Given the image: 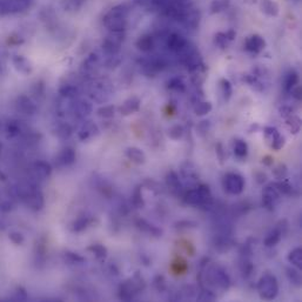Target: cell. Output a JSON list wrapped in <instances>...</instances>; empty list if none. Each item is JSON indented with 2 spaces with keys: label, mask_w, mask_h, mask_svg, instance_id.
<instances>
[{
  "label": "cell",
  "mask_w": 302,
  "mask_h": 302,
  "mask_svg": "<svg viewBox=\"0 0 302 302\" xmlns=\"http://www.w3.org/2000/svg\"><path fill=\"white\" fill-rule=\"evenodd\" d=\"M128 7L126 5H117L110 9L104 17V25L110 32H124L127 27Z\"/></svg>",
  "instance_id": "6da1fadb"
},
{
  "label": "cell",
  "mask_w": 302,
  "mask_h": 302,
  "mask_svg": "<svg viewBox=\"0 0 302 302\" xmlns=\"http://www.w3.org/2000/svg\"><path fill=\"white\" fill-rule=\"evenodd\" d=\"M258 292L263 300H273L279 294V284L273 274L266 273L258 282Z\"/></svg>",
  "instance_id": "7a4b0ae2"
},
{
  "label": "cell",
  "mask_w": 302,
  "mask_h": 302,
  "mask_svg": "<svg viewBox=\"0 0 302 302\" xmlns=\"http://www.w3.org/2000/svg\"><path fill=\"white\" fill-rule=\"evenodd\" d=\"M186 204L191 206H206L212 202L211 189L206 185H200L199 187L191 189L185 195Z\"/></svg>",
  "instance_id": "3957f363"
},
{
  "label": "cell",
  "mask_w": 302,
  "mask_h": 302,
  "mask_svg": "<svg viewBox=\"0 0 302 302\" xmlns=\"http://www.w3.org/2000/svg\"><path fill=\"white\" fill-rule=\"evenodd\" d=\"M207 280L214 287L220 289H228L230 286V279L228 276L227 272L220 266H210L206 273Z\"/></svg>",
  "instance_id": "277c9868"
},
{
  "label": "cell",
  "mask_w": 302,
  "mask_h": 302,
  "mask_svg": "<svg viewBox=\"0 0 302 302\" xmlns=\"http://www.w3.org/2000/svg\"><path fill=\"white\" fill-rule=\"evenodd\" d=\"M33 0H0V15L18 14L27 11Z\"/></svg>",
  "instance_id": "5b68a950"
},
{
  "label": "cell",
  "mask_w": 302,
  "mask_h": 302,
  "mask_svg": "<svg viewBox=\"0 0 302 302\" xmlns=\"http://www.w3.org/2000/svg\"><path fill=\"white\" fill-rule=\"evenodd\" d=\"M124 41V32H111L102 41L101 47L105 54L108 57L118 56L120 52L121 44Z\"/></svg>",
  "instance_id": "8992f818"
},
{
  "label": "cell",
  "mask_w": 302,
  "mask_h": 302,
  "mask_svg": "<svg viewBox=\"0 0 302 302\" xmlns=\"http://www.w3.org/2000/svg\"><path fill=\"white\" fill-rule=\"evenodd\" d=\"M225 191L232 195H239L245 189V179L237 173H228L224 178Z\"/></svg>",
  "instance_id": "52a82bcc"
},
{
  "label": "cell",
  "mask_w": 302,
  "mask_h": 302,
  "mask_svg": "<svg viewBox=\"0 0 302 302\" xmlns=\"http://www.w3.org/2000/svg\"><path fill=\"white\" fill-rule=\"evenodd\" d=\"M141 285H144L143 279H131V280L125 281L123 285L120 286V289H119V294H120V299L125 301H130L132 299H134L136 294L140 289H143L144 287H141Z\"/></svg>",
  "instance_id": "ba28073f"
},
{
  "label": "cell",
  "mask_w": 302,
  "mask_h": 302,
  "mask_svg": "<svg viewBox=\"0 0 302 302\" xmlns=\"http://www.w3.org/2000/svg\"><path fill=\"white\" fill-rule=\"evenodd\" d=\"M89 96H91L93 101L104 104L111 96L110 86L104 81H96L95 83H93L91 89H89Z\"/></svg>",
  "instance_id": "9c48e42d"
},
{
  "label": "cell",
  "mask_w": 302,
  "mask_h": 302,
  "mask_svg": "<svg viewBox=\"0 0 302 302\" xmlns=\"http://www.w3.org/2000/svg\"><path fill=\"white\" fill-rule=\"evenodd\" d=\"M281 193L276 188L275 184H272L265 187L262 192V204L267 210L273 211L276 207V205L280 201Z\"/></svg>",
  "instance_id": "30bf717a"
},
{
  "label": "cell",
  "mask_w": 302,
  "mask_h": 302,
  "mask_svg": "<svg viewBox=\"0 0 302 302\" xmlns=\"http://www.w3.org/2000/svg\"><path fill=\"white\" fill-rule=\"evenodd\" d=\"M263 133H265L266 139L269 141L273 150L280 151L285 146V137L281 136L275 127H266Z\"/></svg>",
  "instance_id": "8fae6325"
},
{
  "label": "cell",
  "mask_w": 302,
  "mask_h": 302,
  "mask_svg": "<svg viewBox=\"0 0 302 302\" xmlns=\"http://www.w3.org/2000/svg\"><path fill=\"white\" fill-rule=\"evenodd\" d=\"M266 40L260 34H252L245 41V50L250 53H260L265 50Z\"/></svg>",
  "instance_id": "7c38bea8"
},
{
  "label": "cell",
  "mask_w": 302,
  "mask_h": 302,
  "mask_svg": "<svg viewBox=\"0 0 302 302\" xmlns=\"http://www.w3.org/2000/svg\"><path fill=\"white\" fill-rule=\"evenodd\" d=\"M286 221H281L280 224L276 226L274 229L271 230V232L268 233V235L266 236L265 241H263V243H265L266 247H274L278 245L279 242L281 241V237L284 236V234L286 232V226H284V224Z\"/></svg>",
  "instance_id": "4fadbf2b"
},
{
  "label": "cell",
  "mask_w": 302,
  "mask_h": 302,
  "mask_svg": "<svg viewBox=\"0 0 302 302\" xmlns=\"http://www.w3.org/2000/svg\"><path fill=\"white\" fill-rule=\"evenodd\" d=\"M167 47L168 50H171L172 52L180 53L184 48L188 45V41L185 39V37H182L179 33H171L167 38Z\"/></svg>",
  "instance_id": "5bb4252c"
},
{
  "label": "cell",
  "mask_w": 302,
  "mask_h": 302,
  "mask_svg": "<svg viewBox=\"0 0 302 302\" xmlns=\"http://www.w3.org/2000/svg\"><path fill=\"white\" fill-rule=\"evenodd\" d=\"M92 104L85 100H76L72 102V113L80 119L88 117L92 113Z\"/></svg>",
  "instance_id": "9a60e30c"
},
{
  "label": "cell",
  "mask_w": 302,
  "mask_h": 302,
  "mask_svg": "<svg viewBox=\"0 0 302 302\" xmlns=\"http://www.w3.org/2000/svg\"><path fill=\"white\" fill-rule=\"evenodd\" d=\"M15 106H17V110L25 115H33L37 111V107H35L31 99L25 95L19 96L17 101H15Z\"/></svg>",
  "instance_id": "2e32d148"
},
{
  "label": "cell",
  "mask_w": 302,
  "mask_h": 302,
  "mask_svg": "<svg viewBox=\"0 0 302 302\" xmlns=\"http://www.w3.org/2000/svg\"><path fill=\"white\" fill-rule=\"evenodd\" d=\"M141 106V100L137 96H132V98H128L126 101L121 105L120 107V113L124 115H130L136 113L140 110Z\"/></svg>",
  "instance_id": "e0dca14e"
},
{
  "label": "cell",
  "mask_w": 302,
  "mask_h": 302,
  "mask_svg": "<svg viewBox=\"0 0 302 302\" xmlns=\"http://www.w3.org/2000/svg\"><path fill=\"white\" fill-rule=\"evenodd\" d=\"M25 201H26L27 207L31 208V210H33V211L41 210V208L44 207V204H45L43 194L38 191H35L33 193H31L30 195H27V197L25 198Z\"/></svg>",
  "instance_id": "ac0fdd59"
},
{
  "label": "cell",
  "mask_w": 302,
  "mask_h": 302,
  "mask_svg": "<svg viewBox=\"0 0 302 302\" xmlns=\"http://www.w3.org/2000/svg\"><path fill=\"white\" fill-rule=\"evenodd\" d=\"M76 161V153L72 149H65L57 156V165L59 167L71 166Z\"/></svg>",
  "instance_id": "d6986e66"
},
{
  "label": "cell",
  "mask_w": 302,
  "mask_h": 302,
  "mask_svg": "<svg viewBox=\"0 0 302 302\" xmlns=\"http://www.w3.org/2000/svg\"><path fill=\"white\" fill-rule=\"evenodd\" d=\"M261 11L268 17H278L280 13V7L274 0H260Z\"/></svg>",
  "instance_id": "ffe728a7"
},
{
  "label": "cell",
  "mask_w": 302,
  "mask_h": 302,
  "mask_svg": "<svg viewBox=\"0 0 302 302\" xmlns=\"http://www.w3.org/2000/svg\"><path fill=\"white\" fill-rule=\"evenodd\" d=\"M32 172H33L34 178L43 180V179L48 178V176L51 175L52 169H51V166L48 165V163L44 162V161H39V162L34 163L33 168H32Z\"/></svg>",
  "instance_id": "44dd1931"
},
{
  "label": "cell",
  "mask_w": 302,
  "mask_h": 302,
  "mask_svg": "<svg viewBox=\"0 0 302 302\" xmlns=\"http://www.w3.org/2000/svg\"><path fill=\"white\" fill-rule=\"evenodd\" d=\"M98 133V127H96V125H94L92 123V121H87V123H85L80 128L79 131V139L85 141L91 139L95 136V134Z\"/></svg>",
  "instance_id": "7402d4cb"
},
{
  "label": "cell",
  "mask_w": 302,
  "mask_h": 302,
  "mask_svg": "<svg viewBox=\"0 0 302 302\" xmlns=\"http://www.w3.org/2000/svg\"><path fill=\"white\" fill-rule=\"evenodd\" d=\"M154 46H155V41H154V38L151 34L141 35L137 41L138 50H140L141 52H151Z\"/></svg>",
  "instance_id": "603a6c76"
},
{
  "label": "cell",
  "mask_w": 302,
  "mask_h": 302,
  "mask_svg": "<svg viewBox=\"0 0 302 302\" xmlns=\"http://www.w3.org/2000/svg\"><path fill=\"white\" fill-rule=\"evenodd\" d=\"M126 155L131 161L138 163V165H141V163H145V161H146V155H145V153L141 150L137 149V147H130V149L126 151Z\"/></svg>",
  "instance_id": "cb8c5ba5"
},
{
  "label": "cell",
  "mask_w": 302,
  "mask_h": 302,
  "mask_svg": "<svg viewBox=\"0 0 302 302\" xmlns=\"http://www.w3.org/2000/svg\"><path fill=\"white\" fill-rule=\"evenodd\" d=\"M99 60H100V57H99L98 53H91L89 56L87 57V59L85 60L82 64V67H81V71L82 73H91L93 70H94V67L98 66L99 64Z\"/></svg>",
  "instance_id": "d4e9b609"
},
{
  "label": "cell",
  "mask_w": 302,
  "mask_h": 302,
  "mask_svg": "<svg viewBox=\"0 0 302 302\" xmlns=\"http://www.w3.org/2000/svg\"><path fill=\"white\" fill-rule=\"evenodd\" d=\"M166 184H167V187L171 189L173 193H178L180 191V188H181V184H180L179 176L175 172H173V171H171L168 174L166 175Z\"/></svg>",
  "instance_id": "484cf974"
},
{
  "label": "cell",
  "mask_w": 302,
  "mask_h": 302,
  "mask_svg": "<svg viewBox=\"0 0 302 302\" xmlns=\"http://www.w3.org/2000/svg\"><path fill=\"white\" fill-rule=\"evenodd\" d=\"M233 151H234V154H235L237 158L243 159V158H246L247 153H248V145H247L246 141H243L241 139H236L233 144Z\"/></svg>",
  "instance_id": "4316f807"
},
{
  "label": "cell",
  "mask_w": 302,
  "mask_h": 302,
  "mask_svg": "<svg viewBox=\"0 0 302 302\" xmlns=\"http://www.w3.org/2000/svg\"><path fill=\"white\" fill-rule=\"evenodd\" d=\"M297 85H299V75L295 72V71H289L285 78V83H284L285 91L291 92Z\"/></svg>",
  "instance_id": "83f0119b"
},
{
  "label": "cell",
  "mask_w": 302,
  "mask_h": 302,
  "mask_svg": "<svg viewBox=\"0 0 302 302\" xmlns=\"http://www.w3.org/2000/svg\"><path fill=\"white\" fill-rule=\"evenodd\" d=\"M137 225H138V227H139L141 230H144V232H146V233L151 234V235H154V236H161V234H162L161 230H160L158 227L153 226L152 224L147 223V221H145V220H139V221H138V224H137Z\"/></svg>",
  "instance_id": "f1b7e54d"
},
{
  "label": "cell",
  "mask_w": 302,
  "mask_h": 302,
  "mask_svg": "<svg viewBox=\"0 0 302 302\" xmlns=\"http://www.w3.org/2000/svg\"><path fill=\"white\" fill-rule=\"evenodd\" d=\"M13 64L15 66V69H17L19 72L21 73H30L31 72V64L26 58L21 57V56H17L14 57L13 59Z\"/></svg>",
  "instance_id": "f546056e"
},
{
  "label": "cell",
  "mask_w": 302,
  "mask_h": 302,
  "mask_svg": "<svg viewBox=\"0 0 302 302\" xmlns=\"http://www.w3.org/2000/svg\"><path fill=\"white\" fill-rule=\"evenodd\" d=\"M288 261L292 266H294L295 268L301 269L302 268V249L295 248L292 250V252L288 254Z\"/></svg>",
  "instance_id": "4dcf8cb0"
},
{
  "label": "cell",
  "mask_w": 302,
  "mask_h": 302,
  "mask_svg": "<svg viewBox=\"0 0 302 302\" xmlns=\"http://www.w3.org/2000/svg\"><path fill=\"white\" fill-rule=\"evenodd\" d=\"M85 4V0H63L62 6L67 12H76Z\"/></svg>",
  "instance_id": "1f68e13d"
},
{
  "label": "cell",
  "mask_w": 302,
  "mask_h": 302,
  "mask_svg": "<svg viewBox=\"0 0 302 302\" xmlns=\"http://www.w3.org/2000/svg\"><path fill=\"white\" fill-rule=\"evenodd\" d=\"M213 108V106L210 101H201L199 100L197 102V105L194 106V113L199 115V117H202V115H206L210 113Z\"/></svg>",
  "instance_id": "d6a6232c"
},
{
  "label": "cell",
  "mask_w": 302,
  "mask_h": 302,
  "mask_svg": "<svg viewBox=\"0 0 302 302\" xmlns=\"http://www.w3.org/2000/svg\"><path fill=\"white\" fill-rule=\"evenodd\" d=\"M229 6V0H213L211 2V13L212 14H217L220 13V12L225 11V9L228 8Z\"/></svg>",
  "instance_id": "836d02e7"
},
{
  "label": "cell",
  "mask_w": 302,
  "mask_h": 302,
  "mask_svg": "<svg viewBox=\"0 0 302 302\" xmlns=\"http://www.w3.org/2000/svg\"><path fill=\"white\" fill-rule=\"evenodd\" d=\"M60 94H62L64 98L66 99H76V96L78 95V88L76 87L75 85H64L62 88H60Z\"/></svg>",
  "instance_id": "e575fe53"
},
{
  "label": "cell",
  "mask_w": 302,
  "mask_h": 302,
  "mask_svg": "<svg viewBox=\"0 0 302 302\" xmlns=\"http://www.w3.org/2000/svg\"><path fill=\"white\" fill-rule=\"evenodd\" d=\"M286 273H287V278L291 281V284L297 286V287L301 286V274L299 273L298 269H295L294 267H288L286 269Z\"/></svg>",
  "instance_id": "d590c367"
},
{
  "label": "cell",
  "mask_w": 302,
  "mask_h": 302,
  "mask_svg": "<svg viewBox=\"0 0 302 302\" xmlns=\"http://www.w3.org/2000/svg\"><path fill=\"white\" fill-rule=\"evenodd\" d=\"M167 87H168V89H171V91L179 93H184L186 91L185 82L180 78H172L168 81V86H167Z\"/></svg>",
  "instance_id": "8d00e7d4"
},
{
  "label": "cell",
  "mask_w": 302,
  "mask_h": 302,
  "mask_svg": "<svg viewBox=\"0 0 302 302\" xmlns=\"http://www.w3.org/2000/svg\"><path fill=\"white\" fill-rule=\"evenodd\" d=\"M286 125H287L288 130L292 132V133L297 134L300 132L301 128V123H300V119L298 117H295V115H291V117L287 118V121H286Z\"/></svg>",
  "instance_id": "74e56055"
},
{
  "label": "cell",
  "mask_w": 302,
  "mask_h": 302,
  "mask_svg": "<svg viewBox=\"0 0 302 302\" xmlns=\"http://www.w3.org/2000/svg\"><path fill=\"white\" fill-rule=\"evenodd\" d=\"M220 85H221V92H223V95L225 98V100H229L230 96L233 94V86L230 83L229 80L227 79H221L220 80Z\"/></svg>",
  "instance_id": "f35d334b"
},
{
  "label": "cell",
  "mask_w": 302,
  "mask_h": 302,
  "mask_svg": "<svg viewBox=\"0 0 302 302\" xmlns=\"http://www.w3.org/2000/svg\"><path fill=\"white\" fill-rule=\"evenodd\" d=\"M229 43H230V41L227 39L226 33H225V32H218V33L214 35L215 46L221 48V50H225V48H227L228 44H229Z\"/></svg>",
  "instance_id": "ab89813d"
},
{
  "label": "cell",
  "mask_w": 302,
  "mask_h": 302,
  "mask_svg": "<svg viewBox=\"0 0 302 302\" xmlns=\"http://www.w3.org/2000/svg\"><path fill=\"white\" fill-rule=\"evenodd\" d=\"M181 172H182V175H184V178L187 180H192V179L197 178V172H195L194 166H193L191 162H186L185 165L182 166Z\"/></svg>",
  "instance_id": "60d3db41"
},
{
  "label": "cell",
  "mask_w": 302,
  "mask_h": 302,
  "mask_svg": "<svg viewBox=\"0 0 302 302\" xmlns=\"http://www.w3.org/2000/svg\"><path fill=\"white\" fill-rule=\"evenodd\" d=\"M13 206V201L9 195L5 194V193H0V210L7 212Z\"/></svg>",
  "instance_id": "b9f144b4"
},
{
  "label": "cell",
  "mask_w": 302,
  "mask_h": 302,
  "mask_svg": "<svg viewBox=\"0 0 302 302\" xmlns=\"http://www.w3.org/2000/svg\"><path fill=\"white\" fill-rule=\"evenodd\" d=\"M88 249L91 250L93 254L95 255V258H98L99 260L105 259L106 255H107V249H106L104 246L98 245V243H96V245H92Z\"/></svg>",
  "instance_id": "7bdbcfd3"
},
{
  "label": "cell",
  "mask_w": 302,
  "mask_h": 302,
  "mask_svg": "<svg viewBox=\"0 0 302 302\" xmlns=\"http://www.w3.org/2000/svg\"><path fill=\"white\" fill-rule=\"evenodd\" d=\"M182 136H184V128L180 125H174L168 130V137L173 140H179Z\"/></svg>",
  "instance_id": "ee69618b"
},
{
  "label": "cell",
  "mask_w": 302,
  "mask_h": 302,
  "mask_svg": "<svg viewBox=\"0 0 302 302\" xmlns=\"http://www.w3.org/2000/svg\"><path fill=\"white\" fill-rule=\"evenodd\" d=\"M240 268H241V272H242V274L245 275L246 278H248V276L252 274V272H253V265H252V262H250V260H248L245 256V258L242 259V261H241Z\"/></svg>",
  "instance_id": "f6af8a7d"
},
{
  "label": "cell",
  "mask_w": 302,
  "mask_h": 302,
  "mask_svg": "<svg viewBox=\"0 0 302 302\" xmlns=\"http://www.w3.org/2000/svg\"><path fill=\"white\" fill-rule=\"evenodd\" d=\"M215 299H217V295H215L212 291H207V289L201 291V293L198 295L199 301H214Z\"/></svg>",
  "instance_id": "bcb514c9"
},
{
  "label": "cell",
  "mask_w": 302,
  "mask_h": 302,
  "mask_svg": "<svg viewBox=\"0 0 302 302\" xmlns=\"http://www.w3.org/2000/svg\"><path fill=\"white\" fill-rule=\"evenodd\" d=\"M98 114L101 118H112L114 115V107L113 106H104L98 111Z\"/></svg>",
  "instance_id": "7dc6e473"
},
{
  "label": "cell",
  "mask_w": 302,
  "mask_h": 302,
  "mask_svg": "<svg viewBox=\"0 0 302 302\" xmlns=\"http://www.w3.org/2000/svg\"><path fill=\"white\" fill-rule=\"evenodd\" d=\"M132 201H133V205L138 208L144 207L145 206V202L143 200V195H141V193L139 189H137L136 192H134L133 198H132Z\"/></svg>",
  "instance_id": "c3c4849f"
},
{
  "label": "cell",
  "mask_w": 302,
  "mask_h": 302,
  "mask_svg": "<svg viewBox=\"0 0 302 302\" xmlns=\"http://www.w3.org/2000/svg\"><path fill=\"white\" fill-rule=\"evenodd\" d=\"M274 175L276 179L279 180H284L287 176V168H286L285 165H279L274 169Z\"/></svg>",
  "instance_id": "681fc988"
},
{
  "label": "cell",
  "mask_w": 302,
  "mask_h": 302,
  "mask_svg": "<svg viewBox=\"0 0 302 302\" xmlns=\"http://www.w3.org/2000/svg\"><path fill=\"white\" fill-rule=\"evenodd\" d=\"M276 188L279 189V192L281 193V194H291L292 193V186L287 184L286 181H280L278 182V184H275Z\"/></svg>",
  "instance_id": "f907efd6"
},
{
  "label": "cell",
  "mask_w": 302,
  "mask_h": 302,
  "mask_svg": "<svg viewBox=\"0 0 302 302\" xmlns=\"http://www.w3.org/2000/svg\"><path fill=\"white\" fill-rule=\"evenodd\" d=\"M71 133H72V130H71V127L69 125H63V126H60L58 128L57 134L60 138H63V139H66V138H69L71 136Z\"/></svg>",
  "instance_id": "816d5d0a"
},
{
  "label": "cell",
  "mask_w": 302,
  "mask_h": 302,
  "mask_svg": "<svg viewBox=\"0 0 302 302\" xmlns=\"http://www.w3.org/2000/svg\"><path fill=\"white\" fill-rule=\"evenodd\" d=\"M88 225V220L86 218H80L75 223V230L76 232H80V230L85 229Z\"/></svg>",
  "instance_id": "f5cc1de1"
},
{
  "label": "cell",
  "mask_w": 302,
  "mask_h": 302,
  "mask_svg": "<svg viewBox=\"0 0 302 302\" xmlns=\"http://www.w3.org/2000/svg\"><path fill=\"white\" fill-rule=\"evenodd\" d=\"M66 258L69 260L70 263H76V265H81L83 262V259L81 256H79L78 254H75V253H66Z\"/></svg>",
  "instance_id": "db71d44e"
},
{
  "label": "cell",
  "mask_w": 302,
  "mask_h": 302,
  "mask_svg": "<svg viewBox=\"0 0 302 302\" xmlns=\"http://www.w3.org/2000/svg\"><path fill=\"white\" fill-rule=\"evenodd\" d=\"M293 113H294V108H292L291 106H282L280 108V114L284 118L291 117V115H293Z\"/></svg>",
  "instance_id": "11a10c76"
},
{
  "label": "cell",
  "mask_w": 302,
  "mask_h": 302,
  "mask_svg": "<svg viewBox=\"0 0 302 302\" xmlns=\"http://www.w3.org/2000/svg\"><path fill=\"white\" fill-rule=\"evenodd\" d=\"M291 93H292V95H293L294 98L297 99V100H300V99H301V86L297 85L293 89H292Z\"/></svg>",
  "instance_id": "9f6ffc18"
},
{
  "label": "cell",
  "mask_w": 302,
  "mask_h": 302,
  "mask_svg": "<svg viewBox=\"0 0 302 302\" xmlns=\"http://www.w3.org/2000/svg\"><path fill=\"white\" fill-rule=\"evenodd\" d=\"M9 237H11V240L13 241L14 243H21L22 241H24V237H22L21 234L18 233H12L11 235H9Z\"/></svg>",
  "instance_id": "6f0895ef"
},
{
  "label": "cell",
  "mask_w": 302,
  "mask_h": 302,
  "mask_svg": "<svg viewBox=\"0 0 302 302\" xmlns=\"http://www.w3.org/2000/svg\"><path fill=\"white\" fill-rule=\"evenodd\" d=\"M210 128V121H201V124L199 125V130H200V133H206Z\"/></svg>",
  "instance_id": "680465c9"
},
{
  "label": "cell",
  "mask_w": 302,
  "mask_h": 302,
  "mask_svg": "<svg viewBox=\"0 0 302 302\" xmlns=\"http://www.w3.org/2000/svg\"><path fill=\"white\" fill-rule=\"evenodd\" d=\"M225 33H226L227 39L229 40V41H233L234 39H235L236 33H235V31H234V30H228L227 32H225Z\"/></svg>",
  "instance_id": "91938a15"
},
{
  "label": "cell",
  "mask_w": 302,
  "mask_h": 302,
  "mask_svg": "<svg viewBox=\"0 0 302 302\" xmlns=\"http://www.w3.org/2000/svg\"><path fill=\"white\" fill-rule=\"evenodd\" d=\"M269 159H271V156H266V158L263 159V163H266V165H268V166H269V165H272L273 161H268Z\"/></svg>",
  "instance_id": "94428289"
},
{
  "label": "cell",
  "mask_w": 302,
  "mask_h": 302,
  "mask_svg": "<svg viewBox=\"0 0 302 302\" xmlns=\"http://www.w3.org/2000/svg\"><path fill=\"white\" fill-rule=\"evenodd\" d=\"M0 69H1V65H0Z\"/></svg>",
  "instance_id": "6125c7cd"
}]
</instances>
